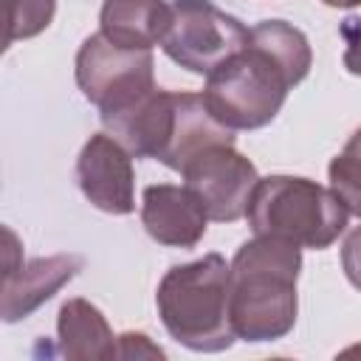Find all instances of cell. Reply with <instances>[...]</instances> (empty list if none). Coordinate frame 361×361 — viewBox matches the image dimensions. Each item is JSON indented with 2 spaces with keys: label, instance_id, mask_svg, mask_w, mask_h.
Masks as SVG:
<instances>
[{
  "label": "cell",
  "instance_id": "cell-7",
  "mask_svg": "<svg viewBox=\"0 0 361 361\" xmlns=\"http://www.w3.org/2000/svg\"><path fill=\"white\" fill-rule=\"evenodd\" d=\"M183 183L203 203L209 220L234 223L248 214L251 195L259 183L257 166L234 149V144H214L197 152L183 166Z\"/></svg>",
  "mask_w": 361,
  "mask_h": 361
},
{
  "label": "cell",
  "instance_id": "cell-4",
  "mask_svg": "<svg viewBox=\"0 0 361 361\" xmlns=\"http://www.w3.org/2000/svg\"><path fill=\"white\" fill-rule=\"evenodd\" d=\"M245 217L254 234L324 251L344 234L350 212L330 186L299 175H268L259 178Z\"/></svg>",
  "mask_w": 361,
  "mask_h": 361
},
{
  "label": "cell",
  "instance_id": "cell-5",
  "mask_svg": "<svg viewBox=\"0 0 361 361\" xmlns=\"http://www.w3.org/2000/svg\"><path fill=\"white\" fill-rule=\"evenodd\" d=\"M76 85L102 116L118 113L155 90L152 51H133L90 34L76 54Z\"/></svg>",
  "mask_w": 361,
  "mask_h": 361
},
{
  "label": "cell",
  "instance_id": "cell-2",
  "mask_svg": "<svg viewBox=\"0 0 361 361\" xmlns=\"http://www.w3.org/2000/svg\"><path fill=\"white\" fill-rule=\"evenodd\" d=\"M302 271V248L254 234L228 265V319L237 338L262 344L285 338L296 324V282Z\"/></svg>",
  "mask_w": 361,
  "mask_h": 361
},
{
  "label": "cell",
  "instance_id": "cell-14",
  "mask_svg": "<svg viewBox=\"0 0 361 361\" xmlns=\"http://www.w3.org/2000/svg\"><path fill=\"white\" fill-rule=\"evenodd\" d=\"M56 11V0H8V34L6 45L42 34Z\"/></svg>",
  "mask_w": 361,
  "mask_h": 361
},
{
  "label": "cell",
  "instance_id": "cell-6",
  "mask_svg": "<svg viewBox=\"0 0 361 361\" xmlns=\"http://www.w3.org/2000/svg\"><path fill=\"white\" fill-rule=\"evenodd\" d=\"M251 28H245L234 14H226L212 0H175L172 23L161 42L164 54L197 73L209 76L228 56L245 48Z\"/></svg>",
  "mask_w": 361,
  "mask_h": 361
},
{
  "label": "cell",
  "instance_id": "cell-9",
  "mask_svg": "<svg viewBox=\"0 0 361 361\" xmlns=\"http://www.w3.org/2000/svg\"><path fill=\"white\" fill-rule=\"evenodd\" d=\"M76 180L99 212L121 217L135 209L133 155L110 133H96L85 141L76 158Z\"/></svg>",
  "mask_w": 361,
  "mask_h": 361
},
{
  "label": "cell",
  "instance_id": "cell-12",
  "mask_svg": "<svg viewBox=\"0 0 361 361\" xmlns=\"http://www.w3.org/2000/svg\"><path fill=\"white\" fill-rule=\"evenodd\" d=\"M56 350L68 361L118 358V336H113L104 313L93 302L76 296L56 313Z\"/></svg>",
  "mask_w": 361,
  "mask_h": 361
},
{
  "label": "cell",
  "instance_id": "cell-17",
  "mask_svg": "<svg viewBox=\"0 0 361 361\" xmlns=\"http://www.w3.org/2000/svg\"><path fill=\"white\" fill-rule=\"evenodd\" d=\"M118 358H164V350L149 341L147 333H121L118 336Z\"/></svg>",
  "mask_w": 361,
  "mask_h": 361
},
{
  "label": "cell",
  "instance_id": "cell-18",
  "mask_svg": "<svg viewBox=\"0 0 361 361\" xmlns=\"http://www.w3.org/2000/svg\"><path fill=\"white\" fill-rule=\"evenodd\" d=\"M324 6H330V8H355V6H361V0H322Z\"/></svg>",
  "mask_w": 361,
  "mask_h": 361
},
{
  "label": "cell",
  "instance_id": "cell-10",
  "mask_svg": "<svg viewBox=\"0 0 361 361\" xmlns=\"http://www.w3.org/2000/svg\"><path fill=\"white\" fill-rule=\"evenodd\" d=\"M141 223L161 245L195 248L206 234L209 214L186 183H152L141 195Z\"/></svg>",
  "mask_w": 361,
  "mask_h": 361
},
{
  "label": "cell",
  "instance_id": "cell-13",
  "mask_svg": "<svg viewBox=\"0 0 361 361\" xmlns=\"http://www.w3.org/2000/svg\"><path fill=\"white\" fill-rule=\"evenodd\" d=\"M330 189L341 197L350 214L361 217V127L347 138L344 149L327 166Z\"/></svg>",
  "mask_w": 361,
  "mask_h": 361
},
{
  "label": "cell",
  "instance_id": "cell-3",
  "mask_svg": "<svg viewBox=\"0 0 361 361\" xmlns=\"http://www.w3.org/2000/svg\"><path fill=\"white\" fill-rule=\"evenodd\" d=\"M158 316L166 333L195 353H223L234 344L228 319V262L220 254L172 265L158 282Z\"/></svg>",
  "mask_w": 361,
  "mask_h": 361
},
{
  "label": "cell",
  "instance_id": "cell-15",
  "mask_svg": "<svg viewBox=\"0 0 361 361\" xmlns=\"http://www.w3.org/2000/svg\"><path fill=\"white\" fill-rule=\"evenodd\" d=\"M341 39H344V68L353 76H361V14H350L341 20Z\"/></svg>",
  "mask_w": 361,
  "mask_h": 361
},
{
  "label": "cell",
  "instance_id": "cell-8",
  "mask_svg": "<svg viewBox=\"0 0 361 361\" xmlns=\"http://www.w3.org/2000/svg\"><path fill=\"white\" fill-rule=\"evenodd\" d=\"M6 234V271H3V322L28 319L45 305L62 285H68L85 265L79 254H54L23 262L20 245L11 228Z\"/></svg>",
  "mask_w": 361,
  "mask_h": 361
},
{
  "label": "cell",
  "instance_id": "cell-11",
  "mask_svg": "<svg viewBox=\"0 0 361 361\" xmlns=\"http://www.w3.org/2000/svg\"><path fill=\"white\" fill-rule=\"evenodd\" d=\"M172 23V3L166 0H104L99 11V31L133 51H152L164 42Z\"/></svg>",
  "mask_w": 361,
  "mask_h": 361
},
{
  "label": "cell",
  "instance_id": "cell-16",
  "mask_svg": "<svg viewBox=\"0 0 361 361\" xmlns=\"http://www.w3.org/2000/svg\"><path fill=\"white\" fill-rule=\"evenodd\" d=\"M341 268L353 288L361 290V226H355L341 245Z\"/></svg>",
  "mask_w": 361,
  "mask_h": 361
},
{
  "label": "cell",
  "instance_id": "cell-1",
  "mask_svg": "<svg viewBox=\"0 0 361 361\" xmlns=\"http://www.w3.org/2000/svg\"><path fill=\"white\" fill-rule=\"evenodd\" d=\"M310 65V42L296 25L262 20L251 28L245 48L206 76L203 102L228 130H259L276 118Z\"/></svg>",
  "mask_w": 361,
  "mask_h": 361
}]
</instances>
